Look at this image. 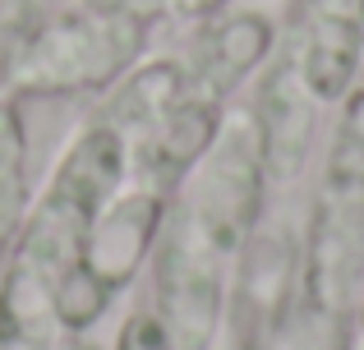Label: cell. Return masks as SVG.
Listing matches in <instances>:
<instances>
[{"instance_id": "cell-11", "label": "cell", "mask_w": 364, "mask_h": 350, "mask_svg": "<svg viewBox=\"0 0 364 350\" xmlns=\"http://www.w3.org/2000/svg\"><path fill=\"white\" fill-rule=\"evenodd\" d=\"M116 350H180L171 327L161 323V314H129L120 323Z\"/></svg>"}, {"instance_id": "cell-7", "label": "cell", "mask_w": 364, "mask_h": 350, "mask_svg": "<svg viewBox=\"0 0 364 350\" xmlns=\"http://www.w3.org/2000/svg\"><path fill=\"white\" fill-rule=\"evenodd\" d=\"M364 60V23L355 5H323L304 23V37L295 46V79L304 83L318 106H341L360 88Z\"/></svg>"}, {"instance_id": "cell-9", "label": "cell", "mask_w": 364, "mask_h": 350, "mask_svg": "<svg viewBox=\"0 0 364 350\" xmlns=\"http://www.w3.org/2000/svg\"><path fill=\"white\" fill-rule=\"evenodd\" d=\"M55 281L18 253H5L0 277V350H55Z\"/></svg>"}, {"instance_id": "cell-4", "label": "cell", "mask_w": 364, "mask_h": 350, "mask_svg": "<svg viewBox=\"0 0 364 350\" xmlns=\"http://www.w3.org/2000/svg\"><path fill=\"white\" fill-rule=\"evenodd\" d=\"M364 268V88L341 102L304 253V300L337 318Z\"/></svg>"}, {"instance_id": "cell-10", "label": "cell", "mask_w": 364, "mask_h": 350, "mask_svg": "<svg viewBox=\"0 0 364 350\" xmlns=\"http://www.w3.org/2000/svg\"><path fill=\"white\" fill-rule=\"evenodd\" d=\"M33 207V189H28V134L23 116H18V97L0 92V253L18 240Z\"/></svg>"}, {"instance_id": "cell-14", "label": "cell", "mask_w": 364, "mask_h": 350, "mask_svg": "<svg viewBox=\"0 0 364 350\" xmlns=\"http://www.w3.org/2000/svg\"><path fill=\"white\" fill-rule=\"evenodd\" d=\"M355 14H360V23H364V0H355Z\"/></svg>"}, {"instance_id": "cell-8", "label": "cell", "mask_w": 364, "mask_h": 350, "mask_svg": "<svg viewBox=\"0 0 364 350\" xmlns=\"http://www.w3.org/2000/svg\"><path fill=\"white\" fill-rule=\"evenodd\" d=\"M314 106H318V102L295 79V65H282V70L267 79L263 102H258V125H254L267 180H291L304 166L309 138H314Z\"/></svg>"}, {"instance_id": "cell-2", "label": "cell", "mask_w": 364, "mask_h": 350, "mask_svg": "<svg viewBox=\"0 0 364 350\" xmlns=\"http://www.w3.org/2000/svg\"><path fill=\"white\" fill-rule=\"evenodd\" d=\"M148 33H152L148 18L79 0L70 14L37 18V28L18 46L9 92H33V97L102 92L139 65Z\"/></svg>"}, {"instance_id": "cell-12", "label": "cell", "mask_w": 364, "mask_h": 350, "mask_svg": "<svg viewBox=\"0 0 364 350\" xmlns=\"http://www.w3.org/2000/svg\"><path fill=\"white\" fill-rule=\"evenodd\" d=\"M166 9L180 18H213L226 9V0H166Z\"/></svg>"}, {"instance_id": "cell-13", "label": "cell", "mask_w": 364, "mask_h": 350, "mask_svg": "<svg viewBox=\"0 0 364 350\" xmlns=\"http://www.w3.org/2000/svg\"><path fill=\"white\" fill-rule=\"evenodd\" d=\"M360 350H364V305H360Z\"/></svg>"}, {"instance_id": "cell-5", "label": "cell", "mask_w": 364, "mask_h": 350, "mask_svg": "<svg viewBox=\"0 0 364 350\" xmlns=\"http://www.w3.org/2000/svg\"><path fill=\"white\" fill-rule=\"evenodd\" d=\"M166 189L139 185L111 198L74 249L70 268L55 277V323L83 332L111 309V300L143 272L166 226Z\"/></svg>"}, {"instance_id": "cell-3", "label": "cell", "mask_w": 364, "mask_h": 350, "mask_svg": "<svg viewBox=\"0 0 364 350\" xmlns=\"http://www.w3.org/2000/svg\"><path fill=\"white\" fill-rule=\"evenodd\" d=\"M124 175H129V143L120 129L116 125L83 129L55 162L42 198L28 207V222L18 240L9 244V253L28 258L55 281L70 268L74 249L83 244L97 212L124 189Z\"/></svg>"}, {"instance_id": "cell-1", "label": "cell", "mask_w": 364, "mask_h": 350, "mask_svg": "<svg viewBox=\"0 0 364 350\" xmlns=\"http://www.w3.org/2000/svg\"><path fill=\"white\" fill-rule=\"evenodd\" d=\"M263 153L258 129L231 125L213 153L189 171L180 207L166 212L157 258V300L161 323L180 350H208L222 327L231 268L245 253L254 222L263 212Z\"/></svg>"}, {"instance_id": "cell-6", "label": "cell", "mask_w": 364, "mask_h": 350, "mask_svg": "<svg viewBox=\"0 0 364 350\" xmlns=\"http://www.w3.org/2000/svg\"><path fill=\"white\" fill-rule=\"evenodd\" d=\"M272 42H277V28L267 14H254V9L213 14V23L194 42V55L185 60V83L226 106L231 92L272 55Z\"/></svg>"}]
</instances>
